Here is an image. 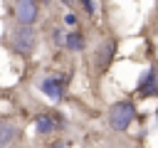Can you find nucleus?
Segmentation results:
<instances>
[{"label": "nucleus", "instance_id": "1", "mask_svg": "<svg viewBox=\"0 0 158 148\" xmlns=\"http://www.w3.org/2000/svg\"><path fill=\"white\" fill-rule=\"evenodd\" d=\"M133 118H136V109H133L131 101H118L109 111V123H111L114 131H126Z\"/></svg>", "mask_w": 158, "mask_h": 148}, {"label": "nucleus", "instance_id": "2", "mask_svg": "<svg viewBox=\"0 0 158 148\" xmlns=\"http://www.w3.org/2000/svg\"><path fill=\"white\" fill-rule=\"evenodd\" d=\"M12 42H15V49H17L20 54H30V52L35 49V32L30 30V25H20V27L15 30Z\"/></svg>", "mask_w": 158, "mask_h": 148}, {"label": "nucleus", "instance_id": "3", "mask_svg": "<svg viewBox=\"0 0 158 148\" xmlns=\"http://www.w3.org/2000/svg\"><path fill=\"white\" fill-rule=\"evenodd\" d=\"M15 17L20 25H32L37 20V0H15Z\"/></svg>", "mask_w": 158, "mask_h": 148}, {"label": "nucleus", "instance_id": "4", "mask_svg": "<svg viewBox=\"0 0 158 148\" xmlns=\"http://www.w3.org/2000/svg\"><path fill=\"white\" fill-rule=\"evenodd\" d=\"M138 94H141V96H158V72H156L153 67L141 76V81H138Z\"/></svg>", "mask_w": 158, "mask_h": 148}, {"label": "nucleus", "instance_id": "5", "mask_svg": "<svg viewBox=\"0 0 158 148\" xmlns=\"http://www.w3.org/2000/svg\"><path fill=\"white\" fill-rule=\"evenodd\" d=\"M114 52H116V42H114V39H106L104 47L96 49V69H99V72H106V69H109V64H111V59H114Z\"/></svg>", "mask_w": 158, "mask_h": 148}, {"label": "nucleus", "instance_id": "6", "mask_svg": "<svg viewBox=\"0 0 158 148\" xmlns=\"http://www.w3.org/2000/svg\"><path fill=\"white\" fill-rule=\"evenodd\" d=\"M42 91L49 96V99H62V84H59V79H54V76H47V79H42Z\"/></svg>", "mask_w": 158, "mask_h": 148}, {"label": "nucleus", "instance_id": "7", "mask_svg": "<svg viewBox=\"0 0 158 148\" xmlns=\"http://www.w3.org/2000/svg\"><path fill=\"white\" fill-rule=\"evenodd\" d=\"M67 47L74 49V52L81 49V47H84V37H81L79 32H69V35H67Z\"/></svg>", "mask_w": 158, "mask_h": 148}, {"label": "nucleus", "instance_id": "8", "mask_svg": "<svg viewBox=\"0 0 158 148\" xmlns=\"http://www.w3.org/2000/svg\"><path fill=\"white\" fill-rule=\"evenodd\" d=\"M52 128H54V121L52 118H47V116L37 118V133H49Z\"/></svg>", "mask_w": 158, "mask_h": 148}, {"label": "nucleus", "instance_id": "9", "mask_svg": "<svg viewBox=\"0 0 158 148\" xmlns=\"http://www.w3.org/2000/svg\"><path fill=\"white\" fill-rule=\"evenodd\" d=\"M0 131H2V138H0V146L5 148V146L10 143V138H12V126H10L7 121H2V126H0Z\"/></svg>", "mask_w": 158, "mask_h": 148}, {"label": "nucleus", "instance_id": "10", "mask_svg": "<svg viewBox=\"0 0 158 148\" xmlns=\"http://www.w3.org/2000/svg\"><path fill=\"white\" fill-rule=\"evenodd\" d=\"M54 44H67V37H64V32H54Z\"/></svg>", "mask_w": 158, "mask_h": 148}, {"label": "nucleus", "instance_id": "11", "mask_svg": "<svg viewBox=\"0 0 158 148\" xmlns=\"http://www.w3.org/2000/svg\"><path fill=\"white\" fill-rule=\"evenodd\" d=\"M81 2H84V7H86V12L91 15V12H94V2H91V0H81Z\"/></svg>", "mask_w": 158, "mask_h": 148}, {"label": "nucleus", "instance_id": "12", "mask_svg": "<svg viewBox=\"0 0 158 148\" xmlns=\"http://www.w3.org/2000/svg\"><path fill=\"white\" fill-rule=\"evenodd\" d=\"M64 20H67V25H74V22H77V15H72V12H69Z\"/></svg>", "mask_w": 158, "mask_h": 148}, {"label": "nucleus", "instance_id": "13", "mask_svg": "<svg viewBox=\"0 0 158 148\" xmlns=\"http://www.w3.org/2000/svg\"><path fill=\"white\" fill-rule=\"evenodd\" d=\"M49 148H64V146H62V143H54V146H49Z\"/></svg>", "mask_w": 158, "mask_h": 148}, {"label": "nucleus", "instance_id": "14", "mask_svg": "<svg viewBox=\"0 0 158 148\" xmlns=\"http://www.w3.org/2000/svg\"><path fill=\"white\" fill-rule=\"evenodd\" d=\"M62 2H64V5H72V2H74V0H62Z\"/></svg>", "mask_w": 158, "mask_h": 148}]
</instances>
